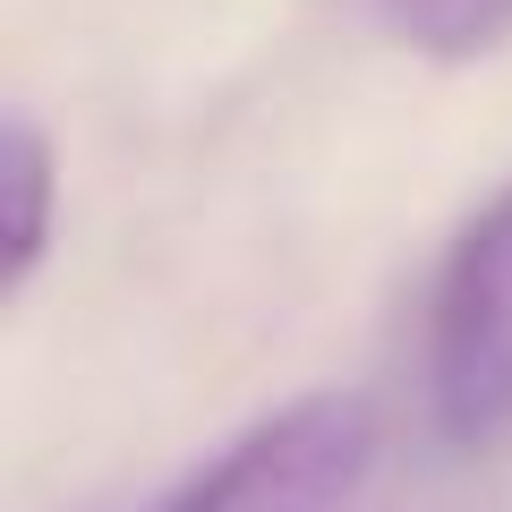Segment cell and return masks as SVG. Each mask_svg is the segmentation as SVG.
Instances as JSON below:
<instances>
[{"label":"cell","mask_w":512,"mask_h":512,"mask_svg":"<svg viewBox=\"0 0 512 512\" xmlns=\"http://www.w3.org/2000/svg\"><path fill=\"white\" fill-rule=\"evenodd\" d=\"M427 410L453 444L512 436V180L461 222L427 299Z\"/></svg>","instance_id":"obj_1"},{"label":"cell","mask_w":512,"mask_h":512,"mask_svg":"<svg viewBox=\"0 0 512 512\" xmlns=\"http://www.w3.org/2000/svg\"><path fill=\"white\" fill-rule=\"evenodd\" d=\"M376 461V419L359 393H308L197 470L163 512H342Z\"/></svg>","instance_id":"obj_2"},{"label":"cell","mask_w":512,"mask_h":512,"mask_svg":"<svg viewBox=\"0 0 512 512\" xmlns=\"http://www.w3.org/2000/svg\"><path fill=\"white\" fill-rule=\"evenodd\" d=\"M0 188H9V256H0V291H26V274L43 265V239H52V137L35 120H9L0 137Z\"/></svg>","instance_id":"obj_3"},{"label":"cell","mask_w":512,"mask_h":512,"mask_svg":"<svg viewBox=\"0 0 512 512\" xmlns=\"http://www.w3.org/2000/svg\"><path fill=\"white\" fill-rule=\"evenodd\" d=\"M376 18L436 60H478L512 35V0H376Z\"/></svg>","instance_id":"obj_4"}]
</instances>
